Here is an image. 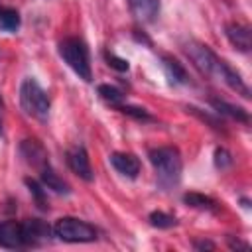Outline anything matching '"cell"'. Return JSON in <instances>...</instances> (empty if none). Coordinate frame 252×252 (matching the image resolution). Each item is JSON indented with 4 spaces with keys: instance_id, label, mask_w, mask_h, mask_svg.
I'll use <instances>...</instances> for the list:
<instances>
[{
    "instance_id": "cell-19",
    "label": "cell",
    "mask_w": 252,
    "mask_h": 252,
    "mask_svg": "<svg viewBox=\"0 0 252 252\" xmlns=\"http://www.w3.org/2000/svg\"><path fill=\"white\" fill-rule=\"evenodd\" d=\"M124 114H130V116H134V118H138V120H152V116L144 110V108H140V106H128V104H120L118 106Z\"/></svg>"
},
{
    "instance_id": "cell-24",
    "label": "cell",
    "mask_w": 252,
    "mask_h": 252,
    "mask_svg": "<svg viewBox=\"0 0 252 252\" xmlns=\"http://www.w3.org/2000/svg\"><path fill=\"white\" fill-rule=\"evenodd\" d=\"M0 134H2V120H0Z\"/></svg>"
},
{
    "instance_id": "cell-12",
    "label": "cell",
    "mask_w": 252,
    "mask_h": 252,
    "mask_svg": "<svg viewBox=\"0 0 252 252\" xmlns=\"http://www.w3.org/2000/svg\"><path fill=\"white\" fill-rule=\"evenodd\" d=\"M39 169H41V181L45 183V187H47V189H53L55 193H65V195L69 193V185L57 177V173L49 167V163L41 165Z\"/></svg>"
},
{
    "instance_id": "cell-4",
    "label": "cell",
    "mask_w": 252,
    "mask_h": 252,
    "mask_svg": "<svg viewBox=\"0 0 252 252\" xmlns=\"http://www.w3.org/2000/svg\"><path fill=\"white\" fill-rule=\"evenodd\" d=\"M59 55L79 75V79H83V81H91L93 79L91 63H89V49H87L83 39H79V37H65L59 43Z\"/></svg>"
},
{
    "instance_id": "cell-6",
    "label": "cell",
    "mask_w": 252,
    "mask_h": 252,
    "mask_svg": "<svg viewBox=\"0 0 252 252\" xmlns=\"http://www.w3.org/2000/svg\"><path fill=\"white\" fill-rule=\"evenodd\" d=\"M28 246L24 234V222L4 220L0 222V248H22Z\"/></svg>"
},
{
    "instance_id": "cell-17",
    "label": "cell",
    "mask_w": 252,
    "mask_h": 252,
    "mask_svg": "<svg viewBox=\"0 0 252 252\" xmlns=\"http://www.w3.org/2000/svg\"><path fill=\"white\" fill-rule=\"evenodd\" d=\"M183 201L191 207H197V209H209V211H215L217 209V203L211 199V197H205L201 193H187L183 197Z\"/></svg>"
},
{
    "instance_id": "cell-7",
    "label": "cell",
    "mask_w": 252,
    "mask_h": 252,
    "mask_svg": "<svg viewBox=\"0 0 252 252\" xmlns=\"http://www.w3.org/2000/svg\"><path fill=\"white\" fill-rule=\"evenodd\" d=\"M67 163L69 167L73 169V173H77L81 179L85 181H93V167H91V161H89V156L85 152L83 146H75L67 152Z\"/></svg>"
},
{
    "instance_id": "cell-10",
    "label": "cell",
    "mask_w": 252,
    "mask_h": 252,
    "mask_svg": "<svg viewBox=\"0 0 252 252\" xmlns=\"http://www.w3.org/2000/svg\"><path fill=\"white\" fill-rule=\"evenodd\" d=\"M226 37L228 41L240 49V51H248L250 43H252V35H250V28L242 26V24H228L226 26Z\"/></svg>"
},
{
    "instance_id": "cell-1",
    "label": "cell",
    "mask_w": 252,
    "mask_h": 252,
    "mask_svg": "<svg viewBox=\"0 0 252 252\" xmlns=\"http://www.w3.org/2000/svg\"><path fill=\"white\" fill-rule=\"evenodd\" d=\"M185 51H187V55L191 57V61L195 63V67L201 73L226 83L232 91L240 93L246 98L250 96V91H248L246 83L240 79V75L234 69H230L222 59H219L207 45H203V43H187V49Z\"/></svg>"
},
{
    "instance_id": "cell-11",
    "label": "cell",
    "mask_w": 252,
    "mask_h": 252,
    "mask_svg": "<svg viewBox=\"0 0 252 252\" xmlns=\"http://www.w3.org/2000/svg\"><path fill=\"white\" fill-rule=\"evenodd\" d=\"M24 234L28 244H37L49 236V226L39 219H30L24 222Z\"/></svg>"
},
{
    "instance_id": "cell-18",
    "label": "cell",
    "mask_w": 252,
    "mask_h": 252,
    "mask_svg": "<svg viewBox=\"0 0 252 252\" xmlns=\"http://www.w3.org/2000/svg\"><path fill=\"white\" fill-rule=\"evenodd\" d=\"M150 222H152L154 226H158V228H169V226H173L177 220H175V217H171V215H167V213H163V211H154V213L150 215Z\"/></svg>"
},
{
    "instance_id": "cell-5",
    "label": "cell",
    "mask_w": 252,
    "mask_h": 252,
    "mask_svg": "<svg viewBox=\"0 0 252 252\" xmlns=\"http://www.w3.org/2000/svg\"><path fill=\"white\" fill-rule=\"evenodd\" d=\"M53 234L63 242H93L96 240V230L89 222L75 219V217H63L53 224Z\"/></svg>"
},
{
    "instance_id": "cell-25",
    "label": "cell",
    "mask_w": 252,
    "mask_h": 252,
    "mask_svg": "<svg viewBox=\"0 0 252 252\" xmlns=\"http://www.w3.org/2000/svg\"><path fill=\"white\" fill-rule=\"evenodd\" d=\"M0 106H2V98H0Z\"/></svg>"
},
{
    "instance_id": "cell-14",
    "label": "cell",
    "mask_w": 252,
    "mask_h": 252,
    "mask_svg": "<svg viewBox=\"0 0 252 252\" xmlns=\"http://www.w3.org/2000/svg\"><path fill=\"white\" fill-rule=\"evenodd\" d=\"M20 28V14L14 8L0 6V30L4 32H16Z\"/></svg>"
},
{
    "instance_id": "cell-2",
    "label": "cell",
    "mask_w": 252,
    "mask_h": 252,
    "mask_svg": "<svg viewBox=\"0 0 252 252\" xmlns=\"http://www.w3.org/2000/svg\"><path fill=\"white\" fill-rule=\"evenodd\" d=\"M150 161L154 165L158 183L161 187H173L181 177V156L175 148H156L150 152Z\"/></svg>"
},
{
    "instance_id": "cell-15",
    "label": "cell",
    "mask_w": 252,
    "mask_h": 252,
    "mask_svg": "<svg viewBox=\"0 0 252 252\" xmlns=\"http://www.w3.org/2000/svg\"><path fill=\"white\" fill-rule=\"evenodd\" d=\"M213 106H215L219 112H222V114H228V116H232V118H236V120H240V122H248V112H246L244 108H240V106L228 104V102H224V100H213Z\"/></svg>"
},
{
    "instance_id": "cell-23",
    "label": "cell",
    "mask_w": 252,
    "mask_h": 252,
    "mask_svg": "<svg viewBox=\"0 0 252 252\" xmlns=\"http://www.w3.org/2000/svg\"><path fill=\"white\" fill-rule=\"evenodd\" d=\"M195 246H197V248H213V244H211V242H197Z\"/></svg>"
},
{
    "instance_id": "cell-21",
    "label": "cell",
    "mask_w": 252,
    "mask_h": 252,
    "mask_svg": "<svg viewBox=\"0 0 252 252\" xmlns=\"http://www.w3.org/2000/svg\"><path fill=\"white\" fill-rule=\"evenodd\" d=\"M104 57H106V61H108V65L110 67H114L116 71H128V61L126 59H120V57H116L114 53H104Z\"/></svg>"
},
{
    "instance_id": "cell-9",
    "label": "cell",
    "mask_w": 252,
    "mask_h": 252,
    "mask_svg": "<svg viewBox=\"0 0 252 252\" xmlns=\"http://www.w3.org/2000/svg\"><path fill=\"white\" fill-rule=\"evenodd\" d=\"M134 18L142 24L152 22L159 12V0H128Z\"/></svg>"
},
{
    "instance_id": "cell-3",
    "label": "cell",
    "mask_w": 252,
    "mask_h": 252,
    "mask_svg": "<svg viewBox=\"0 0 252 252\" xmlns=\"http://www.w3.org/2000/svg\"><path fill=\"white\" fill-rule=\"evenodd\" d=\"M20 104L26 110V114H30V116H33L37 120H47V116H49V106H51L49 96L39 87V83L35 79H32V77L22 81Z\"/></svg>"
},
{
    "instance_id": "cell-22",
    "label": "cell",
    "mask_w": 252,
    "mask_h": 252,
    "mask_svg": "<svg viewBox=\"0 0 252 252\" xmlns=\"http://www.w3.org/2000/svg\"><path fill=\"white\" fill-rule=\"evenodd\" d=\"M215 161H217V165L219 167H226V165H230V156L224 152V150H217L215 152Z\"/></svg>"
},
{
    "instance_id": "cell-13",
    "label": "cell",
    "mask_w": 252,
    "mask_h": 252,
    "mask_svg": "<svg viewBox=\"0 0 252 252\" xmlns=\"http://www.w3.org/2000/svg\"><path fill=\"white\" fill-rule=\"evenodd\" d=\"M163 67H165V73L171 79V83H181V85L187 83V71L183 69V65L177 59L165 55L163 57Z\"/></svg>"
},
{
    "instance_id": "cell-16",
    "label": "cell",
    "mask_w": 252,
    "mask_h": 252,
    "mask_svg": "<svg viewBox=\"0 0 252 252\" xmlns=\"http://www.w3.org/2000/svg\"><path fill=\"white\" fill-rule=\"evenodd\" d=\"M98 94H100V98H102L104 102H108V104H112V106H120V104L124 102L122 91L116 89V87H112V85H100V87H98Z\"/></svg>"
},
{
    "instance_id": "cell-8",
    "label": "cell",
    "mask_w": 252,
    "mask_h": 252,
    "mask_svg": "<svg viewBox=\"0 0 252 252\" xmlns=\"http://www.w3.org/2000/svg\"><path fill=\"white\" fill-rule=\"evenodd\" d=\"M110 163H112V167H114L118 173H122L124 177L134 179V177L140 173V161H138V158L132 156V154L114 152V154H110Z\"/></svg>"
},
{
    "instance_id": "cell-20",
    "label": "cell",
    "mask_w": 252,
    "mask_h": 252,
    "mask_svg": "<svg viewBox=\"0 0 252 252\" xmlns=\"http://www.w3.org/2000/svg\"><path fill=\"white\" fill-rule=\"evenodd\" d=\"M26 183H28L30 191L33 193L35 201L39 203V207H41V209H45V201H43V187H41V185H39L37 181H33V179H26Z\"/></svg>"
}]
</instances>
